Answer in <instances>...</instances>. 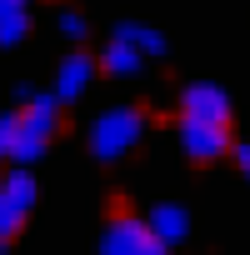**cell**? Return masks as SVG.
Here are the masks:
<instances>
[{
    "mask_svg": "<svg viewBox=\"0 0 250 255\" xmlns=\"http://www.w3.org/2000/svg\"><path fill=\"white\" fill-rule=\"evenodd\" d=\"M55 125H60V100L55 90L50 95H30L20 110H15V140H10V160L15 165H30L45 155L50 135H55Z\"/></svg>",
    "mask_w": 250,
    "mask_h": 255,
    "instance_id": "cell-1",
    "label": "cell"
},
{
    "mask_svg": "<svg viewBox=\"0 0 250 255\" xmlns=\"http://www.w3.org/2000/svg\"><path fill=\"white\" fill-rule=\"evenodd\" d=\"M145 135V115L135 105H110L105 115L90 120V155L95 160H120L125 150H135V140Z\"/></svg>",
    "mask_w": 250,
    "mask_h": 255,
    "instance_id": "cell-2",
    "label": "cell"
},
{
    "mask_svg": "<svg viewBox=\"0 0 250 255\" xmlns=\"http://www.w3.org/2000/svg\"><path fill=\"white\" fill-rule=\"evenodd\" d=\"M175 140H180V150H185L195 165H210V160L230 155V125H220V120H195V115H180V125H175Z\"/></svg>",
    "mask_w": 250,
    "mask_h": 255,
    "instance_id": "cell-3",
    "label": "cell"
},
{
    "mask_svg": "<svg viewBox=\"0 0 250 255\" xmlns=\"http://www.w3.org/2000/svg\"><path fill=\"white\" fill-rule=\"evenodd\" d=\"M100 250L105 255H155L165 245L150 230V220H140V215H110L105 230H100Z\"/></svg>",
    "mask_w": 250,
    "mask_h": 255,
    "instance_id": "cell-4",
    "label": "cell"
},
{
    "mask_svg": "<svg viewBox=\"0 0 250 255\" xmlns=\"http://www.w3.org/2000/svg\"><path fill=\"white\" fill-rule=\"evenodd\" d=\"M30 205H35V175H30V165H15L5 180H0V235L5 240L25 225Z\"/></svg>",
    "mask_w": 250,
    "mask_h": 255,
    "instance_id": "cell-5",
    "label": "cell"
},
{
    "mask_svg": "<svg viewBox=\"0 0 250 255\" xmlns=\"http://www.w3.org/2000/svg\"><path fill=\"white\" fill-rule=\"evenodd\" d=\"M180 115L230 125V95H225L220 85H210V80H195V85H185V90H180Z\"/></svg>",
    "mask_w": 250,
    "mask_h": 255,
    "instance_id": "cell-6",
    "label": "cell"
},
{
    "mask_svg": "<svg viewBox=\"0 0 250 255\" xmlns=\"http://www.w3.org/2000/svg\"><path fill=\"white\" fill-rule=\"evenodd\" d=\"M90 80H95V60H90L85 50L65 55V60H60V70H55V100H60V105L80 100V95L90 90Z\"/></svg>",
    "mask_w": 250,
    "mask_h": 255,
    "instance_id": "cell-7",
    "label": "cell"
},
{
    "mask_svg": "<svg viewBox=\"0 0 250 255\" xmlns=\"http://www.w3.org/2000/svg\"><path fill=\"white\" fill-rule=\"evenodd\" d=\"M105 75H140V65H145V50H135L125 35H110V45L100 50V60H95Z\"/></svg>",
    "mask_w": 250,
    "mask_h": 255,
    "instance_id": "cell-8",
    "label": "cell"
},
{
    "mask_svg": "<svg viewBox=\"0 0 250 255\" xmlns=\"http://www.w3.org/2000/svg\"><path fill=\"white\" fill-rule=\"evenodd\" d=\"M145 220H150V230L160 235V245H165V250H170V245H180V240L190 235V215H185L180 205H170V200H165V205H155Z\"/></svg>",
    "mask_w": 250,
    "mask_h": 255,
    "instance_id": "cell-9",
    "label": "cell"
},
{
    "mask_svg": "<svg viewBox=\"0 0 250 255\" xmlns=\"http://www.w3.org/2000/svg\"><path fill=\"white\" fill-rule=\"evenodd\" d=\"M115 35H125L135 50H145V55H165V35L155 30V25H140V20H120L115 25Z\"/></svg>",
    "mask_w": 250,
    "mask_h": 255,
    "instance_id": "cell-10",
    "label": "cell"
},
{
    "mask_svg": "<svg viewBox=\"0 0 250 255\" xmlns=\"http://www.w3.org/2000/svg\"><path fill=\"white\" fill-rule=\"evenodd\" d=\"M30 35V10H10V15H0V50H10Z\"/></svg>",
    "mask_w": 250,
    "mask_h": 255,
    "instance_id": "cell-11",
    "label": "cell"
},
{
    "mask_svg": "<svg viewBox=\"0 0 250 255\" xmlns=\"http://www.w3.org/2000/svg\"><path fill=\"white\" fill-rule=\"evenodd\" d=\"M55 30H60V35H70V40H85V30H90V25H85V15H80V10H55Z\"/></svg>",
    "mask_w": 250,
    "mask_h": 255,
    "instance_id": "cell-12",
    "label": "cell"
},
{
    "mask_svg": "<svg viewBox=\"0 0 250 255\" xmlns=\"http://www.w3.org/2000/svg\"><path fill=\"white\" fill-rule=\"evenodd\" d=\"M10 140H15V115H0V160H10Z\"/></svg>",
    "mask_w": 250,
    "mask_h": 255,
    "instance_id": "cell-13",
    "label": "cell"
},
{
    "mask_svg": "<svg viewBox=\"0 0 250 255\" xmlns=\"http://www.w3.org/2000/svg\"><path fill=\"white\" fill-rule=\"evenodd\" d=\"M230 155H235V165H240L245 180H250V140H245V145H230Z\"/></svg>",
    "mask_w": 250,
    "mask_h": 255,
    "instance_id": "cell-14",
    "label": "cell"
},
{
    "mask_svg": "<svg viewBox=\"0 0 250 255\" xmlns=\"http://www.w3.org/2000/svg\"><path fill=\"white\" fill-rule=\"evenodd\" d=\"M10 10H30V0H0V15H10Z\"/></svg>",
    "mask_w": 250,
    "mask_h": 255,
    "instance_id": "cell-15",
    "label": "cell"
},
{
    "mask_svg": "<svg viewBox=\"0 0 250 255\" xmlns=\"http://www.w3.org/2000/svg\"><path fill=\"white\" fill-rule=\"evenodd\" d=\"M5 245H10V240H5V235H0V250H5Z\"/></svg>",
    "mask_w": 250,
    "mask_h": 255,
    "instance_id": "cell-16",
    "label": "cell"
}]
</instances>
